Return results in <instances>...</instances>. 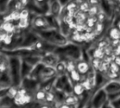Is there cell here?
Instances as JSON below:
<instances>
[{
	"instance_id": "1",
	"label": "cell",
	"mask_w": 120,
	"mask_h": 108,
	"mask_svg": "<svg viewBox=\"0 0 120 108\" xmlns=\"http://www.w3.org/2000/svg\"><path fill=\"white\" fill-rule=\"evenodd\" d=\"M32 30L34 31L41 39L56 47H61L69 43L68 39L63 36L58 29L53 28L42 31Z\"/></svg>"
},
{
	"instance_id": "2",
	"label": "cell",
	"mask_w": 120,
	"mask_h": 108,
	"mask_svg": "<svg viewBox=\"0 0 120 108\" xmlns=\"http://www.w3.org/2000/svg\"><path fill=\"white\" fill-rule=\"evenodd\" d=\"M54 53L60 58L62 56L64 58V60H74L77 62L83 59L82 58V52L80 46L71 42L63 46L57 47Z\"/></svg>"
},
{
	"instance_id": "3",
	"label": "cell",
	"mask_w": 120,
	"mask_h": 108,
	"mask_svg": "<svg viewBox=\"0 0 120 108\" xmlns=\"http://www.w3.org/2000/svg\"><path fill=\"white\" fill-rule=\"evenodd\" d=\"M9 58V74L13 86L21 87L22 83V59L15 56H8Z\"/></svg>"
},
{
	"instance_id": "4",
	"label": "cell",
	"mask_w": 120,
	"mask_h": 108,
	"mask_svg": "<svg viewBox=\"0 0 120 108\" xmlns=\"http://www.w3.org/2000/svg\"><path fill=\"white\" fill-rule=\"evenodd\" d=\"M13 101L14 105L16 107H25L26 105H29L34 102V94L21 86L18 89V93Z\"/></svg>"
},
{
	"instance_id": "5",
	"label": "cell",
	"mask_w": 120,
	"mask_h": 108,
	"mask_svg": "<svg viewBox=\"0 0 120 108\" xmlns=\"http://www.w3.org/2000/svg\"><path fill=\"white\" fill-rule=\"evenodd\" d=\"M109 102V96L103 89H101L94 92L90 101V105L92 108H103Z\"/></svg>"
},
{
	"instance_id": "6",
	"label": "cell",
	"mask_w": 120,
	"mask_h": 108,
	"mask_svg": "<svg viewBox=\"0 0 120 108\" xmlns=\"http://www.w3.org/2000/svg\"><path fill=\"white\" fill-rule=\"evenodd\" d=\"M31 26L32 27V30L36 31H42L54 28L51 25L45 15L34 16L31 20Z\"/></svg>"
},
{
	"instance_id": "7",
	"label": "cell",
	"mask_w": 120,
	"mask_h": 108,
	"mask_svg": "<svg viewBox=\"0 0 120 108\" xmlns=\"http://www.w3.org/2000/svg\"><path fill=\"white\" fill-rule=\"evenodd\" d=\"M60 60V57L54 52H53V53H49L44 54L42 56L41 63L48 67H55Z\"/></svg>"
},
{
	"instance_id": "8",
	"label": "cell",
	"mask_w": 120,
	"mask_h": 108,
	"mask_svg": "<svg viewBox=\"0 0 120 108\" xmlns=\"http://www.w3.org/2000/svg\"><path fill=\"white\" fill-rule=\"evenodd\" d=\"M103 89L109 96L117 94L120 93V80L108 81Z\"/></svg>"
},
{
	"instance_id": "9",
	"label": "cell",
	"mask_w": 120,
	"mask_h": 108,
	"mask_svg": "<svg viewBox=\"0 0 120 108\" xmlns=\"http://www.w3.org/2000/svg\"><path fill=\"white\" fill-rule=\"evenodd\" d=\"M49 14L57 19L60 18L62 15L63 11L64 9L61 6L60 1H49Z\"/></svg>"
},
{
	"instance_id": "10",
	"label": "cell",
	"mask_w": 120,
	"mask_h": 108,
	"mask_svg": "<svg viewBox=\"0 0 120 108\" xmlns=\"http://www.w3.org/2000/svg\"><path fill=\"white\" fill-rule=\"evenodd\" d=\"M91 69L90 63L86 60L82 59L77 62V70L84 77L87 76Z\"/></svg>"
},
{
	"instance_id": "11",
	"label": "cell",
	"mask_w": 120,
	"mask_h": 108,
	"mask_svg": "<svg viewBox=\"0 0 120 108\" xmlns=\"http://www.w3.org/2000/svg\"><path fill=\"white\" fill-rule=\"evenodd\" d=\"M18 27L17 24L11 21H1V32L6 34H15Z\"/></svg>"
},
{
	"instance_id": "12",
	"label": "cell",
	"mask_w": 120,
	"mask_h": 108,
	"mask_svg": "<svg viewBox=\"0 0 120 108\" xmlns=\"http://www.w3.org/2000/svg\"><path fill=\"white\" fill-rule=\"evenodd\" d=\"M42 56H40V55L31 56H29V57H27V58H23L22 60H23V62H25L29 66L34 68L39 64L41 63Z\"/></svg>"
},
{
	"instance_id": "13",
	"label": "cell",
	"mask_w": 120,
	"mask_h": 108,
	"mask_svg": "<svg viewBox=\"0 0 120 108\" xmlns=\"http://www.w3.org/2000/svg\"><path fill=\"white\" fill-rule=\"evenodd\" d=\"M68 40L71 43L77 44V45L85 43V40H84L83 34L79 33V32H76L75 30L72 32L71 34L68 37Z\"/></svg>"
},
{
	"instance_id": "14",
	"label": "cell",
	"mask_w": 120,
	"mask_h": 108,
	"mask_svg": "<svg viewBox=\"0 0 120 108\" xmlns=\"http://www.w3.org/2000/svg\"><path fill=\"white\" fill-rule=\"evenodd\" d=\"M108 38L110 41H120V29L117 26L110 27L108 31Z\"/></svg>"
},
{
	"instance_id": "15",
	"label": "cell",
	"mask_w": 120,
	"mask_h": 108,
	"mask_svg": "<svg viewBox=\"0 0 120 108\" xmlns=\"http://www.w3.org/2000/svg\"><path fill=\"white\" fill-rule=\"evenodd\" d=\"M80 98H79L78 96H75L73 93L71 94H68L66 95L63 103L66 105H68L72 107H76L77 105H79V103H80Z\"/></svg>"
},
{
	"instance_id": "16",
	"label": "cell",
	"mask_w": 120,
	"mask_h": 108,
	"mask_svg": "<svg viewBox=\"0 0 120 108\" xmlns=\"http://www.w3.org/2000/svg\"><path fill=\"white\" fill-rule=\"evenodd\" d=\"M86 91L85 88L84 87L83 84L81 83H76L73 84L72 88V93L75 96H78L79 98H82L85 94Z\"/></svg>"
},
{
	"instance_id": "17",
	"label": "cell",
	"mask_w": 120,
	"mask_h": 108,
	"mask_svg": "<svg viewBox=\"0 0 120 108\" xmlns=\"http://www.w3.org/2000/svg\"><path fill=\"white\" fill-rule=\"evenodd\" d=\"M46 93L44 90L41 89H39L34 93V101L38 103H45Z\"/></svg>"
},
{
	"instance_id": "18",
	"label": "cell",
	"mask_w": 120,
	"mask_h": 108,
	"mask_svg": "<svg viewBox=\"0 0 120 108\" xmlns=\"http://www.w3.org/2000/svg\"><path fill=\"white\" fill-rule=\"evenodd\" d=\"M89 56L90 59L91 58H97V59H100V60H103L104 59V58L105 57V53L104 50L95 46L92 49L91 53L90 54H89Z\"/></svg>"
},
{
	"instance_id": "19",
	"label": "cell",
	"mask_w": 120,
	"mask_h": 108,
	"mask_svg": "<svg viewBox=\"0 0 120 108\" xmlns=\"http://www.w3.org/2000/svg\"><path fill=\"white\" fill-rule=\"evenodd\" d=\"M69 77L71 80V82H72V84H76V83H81L83 82V80L86 78V77L82 76L81 74L79 73V72L76 70L72 72H70V74H68Z\"/></svg>"
},
{
	"instance_id": "20",
	"label": "cell",
	"mask_w": 120,
	"mask_h": 108,
	"mask_svg": "<svg viewBox=\"0 0 120 108\" xmlns=\"http://www.w3.org/2000/svg\"><path fill=\"white\" fill-rule=\"evenodd\" d=\"M55 69H56L58 76L68 74L67 73V62H66V60H60L56 66L55 67Z\"/></svg>"
},
{
	"instance_id": "21",
	"label": "cell",
	"mask_w": 120,
	"mask_h": 108,
	"mask_svg": "<svg viewBox=\"0 0 120 108\" xmlns=\"http://www.w3.org/2000/svg\"><path fill=\"white\" fill-rule=\"evenodd\" d=\"M88 17H89V15L87 13H83V12H81L79 11L75 14V15L74 17V20L77 25H83V24L86 23V21Z\"/></svg>"
},
{
	"instance_id": "22",
	"label": "cell",
	"mask_w": 120,
	"mask_h": 108,
	"mask_svg": "<svg viewBox=\"0 0 120 108\" xmlns=\"http://www.w3.org/2000/svg\"><path fill=\"white\" fill-rule=\"evenodd\" d=\"M110 46V41L109 40L108 37H106V38H102L100 40H98L97 43L96 44L95 46L105 51Z\"/></svg>"
},
{
	"instance_id": "23",
	"label": "cell",
	"mask_w": 120,
	"mask_h": 108,
	"mask_svg": "<svg viewBox=\"0 0 120 108\" xmlns=\"http://www.w3.org/2000/svg\"><path fill=\"white\" fill-rule=\"evenodd\" d=\"M31 25V20L30 18L28 19H20L18 22H17V26L22 31H25L27 29L30 27Z\"/></svg>"
},
{
	"instance_id": "24",
	"label": "cell",
	"mask_w": 120,
	"mask_h": 108,
	"mask_svg": "<svg viewBox=\"0 0 120 108\" xmlns=\"http://www.w3.org/2000/svg\"><path fill=\"white\" fill-rule=\"evenodd\" d=\"M56 93L53 92V91L47 92L46 93V97L45 103L51 105L52 104L56 103Z\"/></svg>"
},
{
	"instance_id": "25",
	"label": "cell",
	"mask_w": 120,
	"mask_h": 108,
	"mask_svg": "<svg viewBox=\"0 0 120 108\" xmlns=\"http://www.w3.org/2000/svg\"><path fill=\"white\" fill-rule=\"evenodd\" d=\"M102 11L101 5H96V6H91L90 9L88 12V15L89 16H92V17H96L98 14Z\"/></svg>"
},
{
	"instance_id": "26",
	"label": "cell",
	"mask_w": 120,
	"mask_h": 108,
	"mask_svg": "<svg viewBox=\"0 0 120 108\" xmlns=\"http://www.w3.org/2000/svg\"><path fill=\"white\" fill-rule=\"evenodd\" d=\"M103 60L97 58H91L90 59V64L91 66V68L94 70L95 71L98 72L102 65Z\"/></svg>"
},
{
	"instance_id": "27",
	"label": "cell",
	"mask_w": 120,
	"mask_h": 108,
	"mask_svg": "<svg viewBox=\"0 0 120 108\" xmlns=\"http://www.w3.org/2000/svg\"><path fill=\"white\" fill-rule=\"evenodd\" d=\"M98 20H97V18L96 17H92V16H89L86 21V26L87 28L89 29H91L94 30L96 25L97 24Z\"/></svg>"
},
{
	"instance_id": "28",
	"label": "cell",
	"mask_w": 120,
	"mask_h": 108,
	"mask_svg": "<svg viewBox=\"0 0 120 108\" xmlns=\"http://www.w3.org/2000/svg\"><path fill=\"white\" fill-rule=\"evenodd\" d=\"M90 7H91V5L89 1H83L79 2V11L85 13H88L90 9Z\"/></svg>"
},
{
	"instance_id": "29",
	"label": "cell",
	"mask_w": 120,
	"mask_h": 108,
	"mask_svg": "<svg viewBox=\"0 0 120 108\" xmlns=\"http://www.w3.org/2000/svg\"><path fill=\"white\" fill-rule=\"evenodd\" d=\"M105 27V23H101V22H97L96 25L94 29V32L96 35V37L100 36L104 31Z\"/></svg>"
},
{
	"instance_id": "30",
	"label": "cell",
	"mask_w": 120,
	"mask_h": 108,
	"mask_svg": "<svg viewBox=\"0 0 120 108\" xmlns=\"http://www.w3.org/2000/svg\"><path fill=\"white\" fill-rule=\"evenodd\" d=\"M67 62V73L70 72L77 70V62L74 60H66Z\"/></svg>"
},
{
	"instance_id": "31",
	"label": "cell",
	"mask_w": 120,
	"mask_h": 108,
	"mask_svg": "<svg viewBox=\"0 0 120 108\" xmlns=\"http://www.w3.org/2000/svg\"><path fill=\"white\" fill-rule=\"evenodd\" d=\"M96 18H97L98 22H101V23H105V22L108 19V17L107 14L104 11H101L98 14V15L96 16Z\"/></svg>"
},
{
	"instance_id": "32",
	"label": "cell",
	"mask_w": 120,
	"mask_h": 108,
	"mask_svg": "<svg viewBox=\"0 0 120 108\" xmlns=\"http://www.w3.org/2000/svg\"><path fill=\"white\" fill-rule=\"evenodd\" d=\"M30 17V11L27 8H25L20 11V19H28Z\"/></svg>"
},
{
	"instance_id": "33",
	"label": "cell",
	"mask_w": 120,
	"mask_h": 108,
	"mask_svg": "<svg viewBox=\"0 0 120 108\" xmlns=\"http://www.w3.org/2000/svg\"><path fill=\"white\" fill-rule=\"evenodd\" d=\"M110 70L113 72H115V73L120 74V67L117 64H116L114 61H112L110 63Z\"/></svg>"
},
{
	"instance_id": "34",
	"label": "cell",
	"mask_w": 120,
	"mask_h": 108,
	"mask_svg": "<svg viewBox=\"0 0 120 108\" xmlns=\"http://www.w3.org/2000/svg\"><path fill=\"white\" fill-rule=\"evenodd\" d=\"M110 102L115 108H120V97L112 101H110Z\"/></svg>"
},
{
	"instance_id": "35",
	"label": "cell",
	"mask_w": 120,
	"mask_h": 108,
	"mask_svg": "<svg viewBox=\"0 0 120 108\" xmlns=\"http://www.w3.org/2000/svg\"><path fill=\"white\" fill-rule=\"evenodd\" d=\"M75 108V107L70 106V105H66L64 103H60L59 105H57V108Z\"/></svg>"
},
{
	"instance_id": "36",
	"label": "cell",
	"mask_w": 120,
	"mask_h": 108,
	"mask_svg": "<svg viewBox=\"0 0 120 108\" xmlns=\"http://www.w3.org/2000/svg\"><path fill=\"white\" fill-rule=\"evenodd\" d=\"M115 56H120V42L117 47L115 49Z\"/></svg>"
},
{
	"instance_id": "37",
	"label": "cell",
	"mask_w": 120,
	"mask_h": 108,
	"mask_svg": "<svg viewBox=\"0 0 120 108\" xmlns=\"http://www.w3.org/2000/svg\"><path fill=\"white\" fill-rule=\"evenodd\" d=\"M114 62L120 67V56H115V58L114 59Z\"/></svg>"
},
{
	"instance_id": "38",
	"label": "cell",
	"mask_w": 120,
	"mask_h": 108,
	"mask_svg": "<svg viewBox=\"0 0 120 108\" xmlns=\"http://www.w3.org/2000/svg\"><path fill=\"white\" fill-rule=\"evenodd\" d=\"M116 26H117V27H119V28L120 29V18L119 19V20H118V22H117V25Z\"/></svg>"
}]
</instances>
